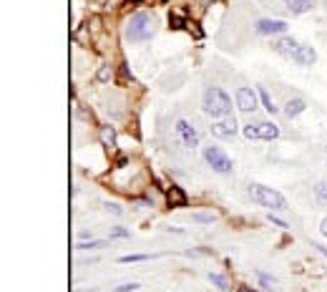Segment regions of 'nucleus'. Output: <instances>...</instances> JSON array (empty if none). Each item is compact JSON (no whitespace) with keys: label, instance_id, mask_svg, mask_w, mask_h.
<instances>
[{"label":"nucleus","instance_id":"f257e3e1","mask_svg":"<svg viewBox=\"0 0 327 292\" xmlns=\"http://www.w3.org/2000/svg\"><path fill=\"white\" fill-rule=\"evenodd\" d=\"M274 51L279 56L289 58V61L302 63V66H312L317 61V53L312 51V46H302L294 38H279V41H274Z\"/></svg>","mask_w":327,"mask_h":292},{"label":"nucleus","instance_id":"f03ea898","mask_svg":"<svg viewBox=\"0 0 327 292\" xmlns=\"http://www.w3.org/2000/svg\"><path fill=\"white\" fill-rule=\"evenodd\" d=\"M153 33H156V21H153V16L146 13V11L133 13L131 21L126 23V38H128V41H136V43H138V41H148Z\"/></svg>","mask_w":327,"mask_h":292},{"label":"nucleus","instance_id":"7ed1b4c3","mask_svg":"<svg viewBox=\"0 0 327 292\" xmlns=\"http://www.w3.org/2000/svg\"><path fill=\"white\" fill-rule=\"evenodd\" d=\"M204 113H209L212 118H224L232 116V101L222 88H207L204 91V101H202Z\"/></svg>","mask_w":327,"mask_h":292},{"label":"nucleus","instance_id":"20e7f679","mask_svg":"<svg viewBox=\"0 0 327 292\" xmlns=\"http://www.w3.org/2000/svg\"><path fill=\"white\" fill-rule=\"evenodd\" d=\"M249 194H252V199L254 202H259L262 207H269V209H277V212H282V209H287V199L279 194V192H274L272 187H262V184H252V189H249Z\"/></svg>","mask_w":327,"mask_h":292},{"label":"nucleus","instance_id":"39448f33","mask_svg":"<svg viewBox=\"0 0 327 292\" xmlns=\"http://www.w3.org/2000/svg\"><path fill=\"white\" fill-rule=\"evenodd\" d=\"M204 159H207V164H209L214 172H219V174H229V172L234 169L232 159L219 149V146H207V149H204Z\"/></svg>","mask_w":327,"mask_h":292},{"label":"nucleus","instance_id":"423d86ee","mask_svg":"<svg viewBox=\"0 0 327 292\" xmlns=\"http://www.w3.org/2000/svg\"><path fill=\"white\" fill-rule=\"evenodd\" d=\"M244 136L247 138H262V141H274L279 136V128L269 121H259V123H247L244 126Z\"/></svg>","mask_w":327,"mask_h":292},{"label":"nucleus","instance_id":"0eeeda50","mask_svg":"<svg viewBox=\"0 0 327 292\" xmlns=\"http://www.w3.org/2000/svg\"><path fill=\"white\" fill-rule=\"evenodd\" d=\"M177 133H179V138H182V143L187 146V149H194V146L199 143V133H197V128L187 118L177 121Z\"/></svg>","mask_w":327,"mask_h":292},{"label":"nucleus","instance_id":"6e6552de","mask_svg":"<svg viewBox=\"0 0 327 292\" xmlns=\"http://www.w3.org/2000/svg\"><path fill=\"white\" fill-rule=\"evenodd\" d=\"M212 133L219 136V138H232L237 133V121L234 116H224V118H217L212 123Z\"/></svg>","mask_w":327,"mask_h":292},{"label":"nucleus","instance_id":"1a4fd4ad","mask_svg":"<svg viewBox=\"0 0 327 292\" xmlns=\"http://www.w3.org/2000/svg\"><path fill=\"white\" fill-rule=\"evenodd\" d=\"M257 33H262V36H282L284 31H287V23L284 21H272V18H262V21H257Z\"/></svg>","mask_w":327,"mask_h":292},{"label":"nucleus","instance_id":"9d476101","mask_svg":"<svg viewBox=\"0 0 327 292\" xmlns=\"http://www.w3.org/2000/svg\"><path fill=\"white\" fill-rule=\"evenodd\" d=\"M237 106L242 108V111H254L257 108V93L252 91V88H239L237 91Z\"/></svg>","mask_w":327,"mask_h":292},{"label":"nucleus","instance_id":"9b49d317","mask_svg":"<svg viewBox=\"0 0 327 292\" xmlns=\"http://www.w3.org/2000/svg\"><path fill=\"white\" fill-rule=\"evenodd\" d=\"M167 199H169V207H177V209H179V207H187V194H184V189L177 187V184H172Z\"/></svg>","mask_w":327,"mask_h":292},{"label":"nucleus","instance_id":"f8f14e48","mask_svg":"<svg viewBox=\"0 0 327 292\" xmlns=\"http://www.w3.org/2000/svg\"><path fill=\"white\" fill-rule=\"evenodd\" d=\"M101 143L108 146V149H113V146H116V131H113V126H101Z\"/></svg>","mask_w":327,"mask_h":292},{"label":"nucleus","instance_id":"ddd939ff","mask_svg":"<svg viewBox=\"0 0 327 292\" xmlns=\"http://www.w3.org/2000/svg\"><path fill=\"white\" fill-rule=\"evenodd\" d=\"M304 111V101L302 98H292V101H287V106H284V113L287 116H297V113H302Z\"/></svg>","mask_w":327,"mask_h":292},{"label":"nucleus","instance_id":"4468645a","mask_svg":"<svg viewBox=\"0 0 327 292\" xmlns=\"http://www.w3.org/2000/svg\"><path fill=\"white\" fill-rule=\"evenodd\" d=\"M312 3H314V0H289V11L299 16V13H307L312 8Z\"/></svg>","mask_w":327,"mask_h":292},{"label":"nucleus","instance_id":"2eb2a0df","mask_svg":"<svg viewBox=\"0 0 327 292\" xmlns=\"http://www.w3.org/2000/svg\"><path fill=\"white\" fill-rule=\"evenodd\" d=\"M259 98H262V103H264V108H267V111H269V113H274V111H277V106H274V101H272V98H269V93H267V91H264V88H262V91H259Z\"/></svg>","mask_w":327,"mask_h":292},{"label":"nucleus","instance_id":"dca6fc26","mask_svg":"<svg viewBox=\"0 0 327 292\" xmlns=\"http://www.w3.org/2000/svg\"><path fill=\"white\" fill-rule=\"evenodd\" d=\"M101 247H106V242H78L76 244V249H101Z\"/></svg>","mask_w":327,"mask_h":292},{"label":"nucleus","instance_id":"f3484780","mask_svg":"<svg viewBox=\"0 0 327 292\" xmlns=\"http://www.w3.org/2000/svg\"><path fill=\"white\" fill-rule=\"evenodd\" d=\"M169 26H172V28H184V26H187V21H184L182 16L172 13V16H169Z\"/></svg>","mask_w":327,"mask_h":292},{"label":"nucleus","instance_id":"a211bd4d","mask_svg":"<svg viewBox=\"0 0 327 292\" xmlns=\"http://www.w3.org/2000/svg\"><path fill=\"white\" fill-rule=\"evenodd\" d=\"M314 194H317V199H319L322 204H327V184H324V182H322V184H317Z\"/></svg>","mask_w":327,"mask_h":292},{"label":"nucleus","instance_id":"6ab92c4d","mask_svg":"<svg viewBox=\"0 0 327 292\" xmlns=\"http://www.w3.org/2000/svg\"><path fill=\"white\" fill-rule=\"evenodd\" d=\"M209 279L217 284V287H222V289H227L229 287V282H227V277H222V274H209Z\"/></svg>","mask_w":327,"mask_h":292},{"label":"nucleus","instance_id":"aec40b11","mask_svg":"<svg viewBox=\"0 0 327 292\" xmlns=\"http://www.w3.org/2000/svg\"><path fill=\"white\" fill-rule=\"evenodd\" d=\"M143 259H148V254H126V257H121V262H143Z\"/></svg>","mask_w":327,"mask_h":292},{"label":"nucleus","instance_id":"412c9836","mask_svg":"<svg viewBox=\"0 0 327 292\" xmlns=\"http://www.w3.org/2000/svg\"><path fill=\"white\" fill-rule=\"evenodd\" d=\"M138 289V282H126L121 287H116V292H136Z\"/></svg>","mask_w":327,"mask_h":292},{"label":"nucleus","instance_id":"4be33fe9","mask_svg":"<svg viewBox=\"0 0 327 292\" xmlns=\"http://www.w3.org/2000/svg\"><path fill=\"white\" fill-rule=\"evenodd\" d=\"M192 219H194V222H214L217 214H194Z\"/></svg>","mask_w":327,"mask_h":292},{"label":"nucleus","instance_id":"5701e85b","mask_svg":"<svg viewBox=\"0 0 327 292\" xmlns=\"http://www.w3.org/2000/svg\"><path fill=\"white\" fill-rule=\"evenodd\" d=\"M106 209H108V212H113L116 217H121V214H123V209H121L118 204H111V202H106Z\"/></svg>","mask_w":327,"mask_h":292},{"label":"nucleus","instance_id":"b1692460","mask_svg":"<svg viewBox=\"0 0 327 292\" xmlns=\"http://www.w3.org/2000/svg\"><path fill=\"white\" fill-rule=\"evenodd\" d=\"M108 76H111V71H108V66H103L98 71V81H108Z\"/></svg>","mask_w":327,"mask_h":292},{"label":"nucleus","instance_id":"393cba45","mask_svg":"<svg viewBox=\"0 0 327 292\" xmlns=\"http://www.w3.org/2000/svg\"><path fill=\"white\" fill-rule=\"evenodd\" d=\"M269 222L277 224V227H282V229H287V222H282V219H277V217H272V214H269Z\"/></svg>","mask_w":327,"mask_h":292},{"label":"nucleus","instance_id":"a878e982","mask_svg":"<svg viewBox=\"0 0 327 292\" xmlns=\"http://www.w3.org/2000/svg\"><path fill=\"white\" fill-rule=\"evenodd\" d=\"M111 237H128V232L118 227V229H113V232H111Z\"/></svg>","mask_w":327,"mask_h":292},{"label":"nucleus","instance_id":"bb28decb","mask_svg":"<svg viewBox=\"0 0 327 292\" xmlns=\"http://www.w3.org/2000/svg\"><path fill=\"white\" fill-rule=\"evenodd\" d=\"M259 279H262V284H272V282H274V279L267 277V274H259Z\"/></svg>","mask_w":327,"mask_h":292},{"label":"nucleus","instance_id":"cd10ccee","mask_svg":"<svg viewBox=\"0 0 327 292\" xmlns=\"http://www.w3.org/2000/svg\"><path fill=\"white\" fill-rule=\"evenodd\" d=\"M312 247H317V249H319V252H322V254H324V257H327V247H322V244H317V242H314V244H312Z\"/></svg>","mask_w":327,"mask_h":292},{"label":"nucleus","instance_id":"c85d7f7f","mask_svg":"<svg viewBox=\"0 0 327 292\" xmlns=\"http://www.w3.org/2000/svg\"><path fill=\"white\" fill-rule=\"evenodd\" d=\"M319 229H322V234H324V237H327V217H324V219H322V227H319Z\"/></svg>","mask_w":327,"mask_h":292},{"label":"nucleus","instance_id":"c756f323","mask_svg":"<svg viewBox=\"0 0 327 292\" xmlns=\"http://www.w3.org/2000/svg\"><path fill=\"white\" fill-rule=\"evenodd\" d=\"M239 292H254V289H249V287H242V289H239Z\"/></svg>","mask_w":327,"mask_h":292}]
</instances>
